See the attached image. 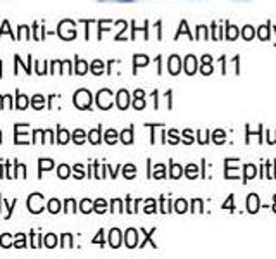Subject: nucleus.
Here are the masks:
<instances>
[{
    "mask_svg": "<svg viewBox=\"0 0 276 259\" xmlns=\"http://www.w3.org/2000/svg\"><path fill=\"white\" fill-rule=\"evenodd\" d=\"M168 68L169 71H171V75H178L181 68H183V62H181V59L178 57V55H173V57H169L168 60Z\"/></svg>",
    "mask_w": 276,
    "mask_h": 259,
    "instance_id": "nucleus-6",
    "label": "nucleus"
},
{
    "mask_svg": "<svg viewBox=\"0 0 276 259\" xmlns=\"http://www.w3.org/2000/svg\"><path fill=\"white\" fill-rule=\"evenodd\" d=\"M31 107L36 109V111L43 109V107H45V97H43V95H33V97H31Z\"/></svg>",
    "mask_w": 276,
    "mask_h": 259,
    "instance_id": "nucleus-11",
    "label": "nucleus"
},
{
    "mask_svg": "<svg viewBox=\"0 0 276 259\" xmlns=\"http://www.w3.org/2000/svg\"><path fill=\"white\" fill-rule=\"evenodd\" d=\"M123 175H124V178H135L136 176V168L133 164H126L123 168Z\"/></svg>",
    "mask_w": 276,
    "mask_h": 259,
    "instance_id": "nucleus-28",
    "label": "nucleus"
},
{
    "mask_svg": "<svg viewBox=\"0 0 276 259\" xmlns=\"http://www.w3.org/2000/svg\"><path fill=\"white\" fill-rule=\"evenodd\" d=\"M88 71V64L83 59H76V75H87Z\"/></svg>",
    "mask_w": 276,
    "mask_h": 259,
    "instance_id": "nucleus-19",
    "label": "nucleus"
},
{
    "mask_svg": "<svg viewBox=\"0 0 276 259\" xmlns=\"http://www.w3.org/2000/svg\"><path fill=\"white\" fill-rule=\"evenodd\" d=\"M247 178H250V176H254L255 175V168L254 166H247Z\"/></svg>",
    "mask_w": 276,
    "mask_h": 259,
    "instance_id": "nucleus-48",
    "label": "nucleus"
},
{
    "mask_svg": "<svg viewBox=\"0 0 276 259\" xmlns=\"http://www.w3.org/2000/svg\"><path fill=\"white\" fill-rule=\"evenodd\" d=\"M57 175H59V178H67L69 175H71V168H69L67 164H60L59 166V169H57Z\"/></svg>",
    "mask_w": 276,
    "mask_h": 259,
    "instance_id": "nucleus-30",
    "label": "nucleus"
},
{
    "mask_svg": "<svg viewBox=\"0 0 276 259\" xmlns=\"http://www.w3.org/2000/svg\"><path fill=\"white\" fill-rule=\"evenodd\" d=\"M149 62V59H147V55H135V64L136 66H145V64Z\"/></svg>",
    "mask_w": 276,
    "mask_h": 259,
    "instance_id": "nucleus-41",
    "label": "nucleus"
},
{
    "mask_svg": "<svg viewBox=\"0 0 276 259\" xmlns=\"http://www.w3.org/2000/svg\"><path fill=\"white\" fill-rule=\"evenodd\" d=\"M19 31L21 33L16 36V38H30V28L28 26H19Z\"/></svg>",
    "mask_w": 276,
    "mask_h": 259,
    "instance_id": "nucleus-37",
    "label": "nucleus"
},
{
    "mask_svg": "<svg viewBox=\"0 0 276 259\" xmlns=\"http://www.w3.org/2000/svg\"><path fill=\"white\" fill-rule=\"evenodd\" d=\"M16 64H21V66H23L21 57H19V55H16ZM24 70H26V73H30V66H24Z\"/></svg>",
    "mask_w": 276,
    "mask_h": 259,
    "instance_id": "nucleus-50",
    "label": "nucleus"
},
{
    "mask_svg": "<svg viewBox=\"0 0 276 259\" xmlns=\"http://www.w3.org/2000/svg\"><path fill=\"white\" fill-rule=\"evenodd\" d=\"M92 104V95L88 90H78L75 94V106L78 109H88Z\"/></svg>",
    "mask_w": 276,
    "mask_h": 259,
    "instance_id": "nucleus-3",
    "label": "nucleus"
},
{
    "mask_svg": "<svg viewBox=\"0 0 276 259\" xmlns=\"http://www.w3.org/2000/svg\"><path fill=\"white\" fill-rule=\"evenodd\" d=\"M242 35H243V38H245V40H250L254 36V28L245 26V28H243V33Z\"/></svg>",
    "mask_w": 276,
    "mask_h": 259,
    "instance_id": "nucleus-39",
    "label": "nucleus"
},
{
    "mask_svg": "<svg viewBox=\"0 0 276 259\" xmlns=\"http://www.w3.org/2000/svg\"><path fill=\"white\" fill-rule=\"evenodd\" d=\"M100 2H121V4H135L136 0H100Z\"/></svg>",
    "mask_w": 276,
    "mask_h": 259,
    "instance_id": "nucleus-46",
    "label": "nucleus"
},
{
    "mask_svg": "<svg viewBox=\"0 0 276 259\" xmlns=\"http://www.w3.org/2000/svg\"><path fill=\"white\" fill-rule=\"evenodd\" d=\"M93 244H100V245H104V232H102V230H100V232L95 235V238H93Z\"/></svg>",
    "mask_w": 276,
    "mask_h": 259,
    "instance_id": "nucleus-42",
    "label": "nucleus"
},
{
    "mask_svg": "<svg viewBox=\"0 0 276 259\" xmlns=\"http://www.w3.org/2000/svg\"><path fill=\"white\" fill-rule=\"evenodd\" d=\"M14 247H26V235H23V233H18V235L14 237Z\"/></svg>",
    "mask_w": 276,
    "mask_h": 259,
    "instance_id": "nucleus-33",
    "label": "nucleus"
},
{
    "mask_svg": "<svg viewBox=\"0 0 276 259\" xmlns=\"http://www.w3.org/2000/svg\"><path fill=\"white\" fill-rule=\"evenodd\" d=\"M97 104H99L100 109H109L112 106V92L104 88L97 94Z\"/></svg>",
    "mask_w": 276,
    "mask_h": 259,
    "instance_id": "nucleus-4",
    "label": "nucleus"
},
{
    "mask_svg": "<svg viewBox=\"0 0 276 259\" xmlns=\"http://www.w3.org/2000/svg\"><path fill=\"white\" fill-rule=\"evenodd\" d=\"M28 133H30L28 124H16V144H31V142H28L30 140Z\"/></svg>",
    "mask_w": 276,
    "mask_h": 259,
    "instance_id": "nucleus-5",
    "label": "nucleus"
},
{
    "mask_svg": "<svg viewBox=\"0 0 276 259\" xmlns=\"http://www.w3.org/2000/svg\"><path fill=\"white\" fill-rule=\"evenodd\" d=\"M93 211L99 213V214H102V213L107 211V204H105V201L104 199H99V201L93 202Z\"/></svg>",
    "mask_w": 276,
    "mask_h": 259,
    "instance_id": "nucleus-21",
    "label": "nucleus"
},
{
    "mask_svg": "<svg viewBox=\"0 0 276 259\" xmlns=\"http://www.w3.org/2000/svg\"><path fill=\"white\" fill-rule=\"evenodd\" d=\"M135 109H144L145 107V102H144V92L142 90H136L135 92V102H133Z\"/></svg>",
    "mask_w": 276,
    "mask_h": 259,
    "instance_id": "nucleus-20",
    "label": "nucleus"
},
{
    "mask_svg": "<svg viewBox=\"0 0 276 259\" xmlns=\"http://www.w3.org/2000/svg\"><path fill=\"white\" fill-rule=\"evenodd\" d=\"M0 144H2V133H0Z\"/></svg>",
    "mask_w": 276,
    "mask_h": 259,
    "instance_id": "nucleus-53",
    "label": "nucleus"
},
{
    "mask_svg": "<svg viewBox=\"0 0 276 259\" xmlns=\"http://www.w3.org/2000/svg\"><path fill=\"white\" fill-rule=\"evenodd\" d=\"M71 245V235H62V244H60V245H62V247H66V245Z\"/></svg>",
    "mask_w": 276,
    "mask_h": 259,
    "instance_id": "nucleus-47",
    "label": "nucleus"
},
{
    "mask_svg": "<svg viewBox=\"0 0 276 259\" xmlns=\"http://www.w3.org/2000/svg\"><path fill=\"white\" fill-rule=\"evenodd\" d=\"M45 245L48 249H54L55 245H57V237H55L54 233H48V235L45 237Z\"/></svg>",
    "mask_w": 276,
    "mask_h": 259,
    "instance_id": "nucleus-31",
    "label": "nucleus"
},
{
    "mask_svg": "<svg viewBox=\"0 0 276 259\" xmlns=\"http://www.w3.org/2000/svg\"><path fill=\"white\" fill-rule=\"evenodd\" d=\"M73 173H75V178H83L85 176V171H83V166L81 164H76L75 168H73Z\"/></svg>",
    "mask_w": 276,
    "mask_h": 259,
    "instance_id": "nucleus-36",
    "label": "nucleus"
},
{
    "mask_svg": "<svg viewBox=\"0 0 276 259\" xmlns=\"http://www.w3.org/2000/svg\"><path fill=\"white\" fill-rule=\"evenodd\" d=\"M57 142H59L60 145L67 144V142H69V132H67V130H64V128L57 130Z\"/></svg>",
    "mask_w": 276,
    "mask_h": 259,
    "instance_id": "nucleus-22",
    "label": "nucleus"
},
{
    "mask_svg": "<svg viewBox=\"0 0 276 259\" xmlns=\"http://www.w3.org/2000/svg\"><path fill=\"white\" fill-rule=\"evenodd\" d=\"M54 161L52 159H40L38 161V168H40V173L38 176L42 178V171H50V169H54Z\"/></svg>",
    "mask_w": 276,
    "mask_h": 259,
    "instance_id": "nucleus-10",
    "label": "nucleus"
},
{
    "mask_svg": "<svg viewBox=\"0 0 276 259\" xmlns=\"http://www.w3.org/2000/svg\"><path fill=\"white\" fill-rule=\"evenodd\" d=\"M109 244H111V247H119L121 245V232L117 228L111 230V233H109Z\"/></svg>",
    "mask_w": 276,
    "mask_h": 259,
    "instance_id": "nucleus-9",
    "label": "nucleus"
},
{
    "mask_svg": "<svg viewBox=\"0 0 276 259\" xmlns=\"http://www.w3.org/2000/svg\"><path fill=\"white\" fill-rule=\"evenodd\" d=\"M43 137H45V132H43V130H35L33 139H31V144H42V142H45L43 140Z\"/></svg>",
    "mask_w": 276,
    "mask_h": 259,
    "instance_id": "nucleus-29",
    "label": "nucleus"
},
{
    "mask_svg": "<svg viewBox=\"0 0 276 259\" xmlns=\"http://www.w3.org/2000/svg\"><path fill=\"white\" fill-rule=\"evenodd\" d=\"M274 213H276V206H274Z\"/></svg>",
    "mask_w": 276,
    "mask_h": 259,
    "instance_id": "nucleus-54",
    "label": "nucleus"
},
{
    "mask_svg": "<svg viewBox=\"0 0 276 259\" xmlns=\"http://www.w3.org/2000/svg\"><path fill=\"white\" fill-rule=\"evenodd\" d=\"M36 75H47V71H45V62H42V64H36Z\"/></svg>",
    "mask_w": 276,
    "mask_h": 259,
    "instance_id": "nucleus-45",
    "label": "nucleus"
},
{
    "mask_svg": "<svg viewBox=\"0 0 276 259\" xmlns=\"http://www.w3.org/2000/svg\"><path fill=\"white\" fill-rule=\"evenodd\" d=\"M116 104H117V107L119 109H126L129 106V94L126 90H121L119 94H117V99H116Z\"/></svg>",
    "mask_w": 276,
    "mask_h": 259,
    "instance_id": "nucleus-7",
    "label": "nucleus"
},
{
    "mask_svg": "<svg viewBox=\"0 0 276 259\" xmlns=\"http://www.w3.org/2000/svg\"><path fill=\"white\" fill-rule=\"evenodd\" d=\"M16 97H18V102H16V109H19V111L26 109V107H28V104H31V99H28V97L21 95L19 92L16 94Z\"/></svg>",
    "mask_w": 276,
    "mask_h": 259,
    "instance_id": "nucleus-12",
    "label": "nucleus"
},
{
    "mask_svg": "<svg viewBox=\"0 0 276 259\" xmlns=\"http://www.w3.org/2000/svg\"><path fill=\"white\" fill-rule=\"evenodd\" d=\"M59 36L62 40H73L76 36V30H75V24H73L71 21H62L59 24V30H57Z\"/></svg>",
    "mask_w": 276,
    "mask_h": 259,
    "instance_id": "nucleus-2",
    "label": "nucleus"
},
{
    "mask_svg": "<svg viewBox=\"0 0 276 259\" xmlns=\"http://www.w3.org/2000/svg\"><path fill=\"white\" fill-rule=\"evenodd\" d=\"M0 78H2V62H0Z\"/></svg>",
    "mask_w": 276,
    "mask_h": 259,
    "instance_id": "nucleus-52",
    "label": "nucleus"
},
{
    "mask_svg": "<svg viewBox=\"0 0 276 259\" xmlns=\"http://www.w3.org/2000/svg\"><path fill=\"white\" fill-rule=\"evenodd\" d=\"M183 68H185L186 75H193L195 70H197V59L193 57V55H188V57L185 59V62H183Z\"/></svg>",
    "mask_w": 276,
    "mask_h": 259,
    "instance_id": "nucleus-8",
    "label": "nucleus"
},
{
    "mask_svg": "<svg viewBox=\"0 0 276 259\" xmlns=\"http://www.w3.org/2000/svg\"><path fill=\"white\" fill-rule=\"evenodd\" d=\"M176 211L178 213H185L186 211V202L185 201H178L176 202Z\"/></svg>",
    "mask_w": 276,
    "mask_h": 259,
    "instance_id": "nucleus-44",
    "label": "nucleus"
},
{
    "mask_svg": "<svg viewBox=\"0 0 276 259\" xmlns=\"http://www.w3.org/2000/svg\"><path fill=\"white\" fill-rule=\"evenodd\" d=\"M121 142H123V144H126V145L133 144V130L131 128L124 130V132L121 133Z\"/></svg>",
    "mask_w": 276,
    "mask_h": 259,
    "instance_id": "nucleus-24",
    "label": "nucleus"
},
{
    "mask_svg": "<svg viewBox=\"0 0 276 259\" xmlns=\"http://www.w3.org/2000/svg\"><path fill=\"white\" fill-rule=\"evenodd\" d=\"M85 139H87V133H85L83 130H75V132H73V142H75V144L81 145L85 142Z\"/></svg>",
    "mask_w": 276,
    "mask_h": 259,
    "instance_id": "nucleus-15",
    "label": "nucleus"
},
{
    "mask_svg": "<svg viewBox=\"0 0 276 259\" xmlns=\"http://www.w3.org/2000/svg\"><path fill=\"white\" fill-rule=\"evenodd\" d=\"M259 31H261V38H262V40H266V38H267V28H264V26H262V28H261V30H259Z\"/></svg>",
    "mask_w": 276,
    "mask_h": 259,
    "instance_id": "nucleus-49",
    "label": "nucleus"
},
{
    "mask_svg": "<svg viewBox=\"0 0 276 259\" xmlns=\"http://www.w3.org/2000/svg\"><path fill=\"white\" fill-rule=\"evenodd\" d=\"M14 244V237L12 235H9V233H4L2 237H0V245H2V247H11V245Z\"/></svg>",
    "mask_w": 276,
    "mask_h": 259,
    "instance_id": "nucleus-26",
    "label": "nucleus"
},
{
    "mask_svg": "<svg viewBox=\"0 0 276 259\" xmlns=\"http://www.w3.org/2000/svg\"><path fill=\"white\" fill-rule=\"evenodd\" d=\"M154 169H156V171H154V178H164L166 176L164 166H162V164H157Z\"/></svg>",
    "mask_w": 276,
    "mask_h": 259,
    "instance_id": "nucleus-35",
    "label": "nucleus"
},
{
    "mask_svg": "<svg viewBox=\"0 0 276 259\" xmlns=\"http://www.w3.org/2000/svg\"><path fill=\"white\" fill-rule=\"evenodd\" d=\"M185 173H186V176H188V178H195L198 175V168H197L195 164H190L188 168L185 169Z\"/></svg>",
    "mask_w": 276,
    "mask_h": 259,
    "instance_id": "nucleus-34",
    "label": "nucleus"
},
{
    "mask_svg": "<svg viewBox=\"0 0 276 259\" xmlns=\"http://www.w3.org/2000/svg\"><path fill=\"white\" fill-rule=\"evenodd\" d=\"M16 104L12 102V97L11 95H4V107H7V109H14Z\"/></svg>",
    "mask_w": 276,
    "mask_h": 259,
    "instance_id": "nucleus-40",
    "label": "nucleus"
},
{
    "mask_svg": "<svg viewBox=\"0 0 276 259\" xmlns=\"http://www.w3.org/2000/svg\"><path fill=\"white\" fill-rule=\"evenodd\" d=\"M14 166H16V169L18 171H14V178H28V173H26V166L24 164H19V163H14Z\"/></svg>",
    "mask_w": 276,
    "mask_h": 259,
    "instance_id": "nucleus-23",
    "label": "nucleus"
},
{
    "mask_svg": "<svg viewBox=\"0 0 276 259\" xmlns=\"http://www.w3.org/2000/svg\"><path fill=\"white\" fill-rule=\"evenodd\" d=\"M202 73H204V75H211V73H213V66H204L202 68Z\"/></svg>",
    "mask_w": 276,
    "mask_h": 259,
    "instance_id": "nucleus-51",
    "label": "nucleus"
},
{
    "mask_svg": "<svg viewBox=\"0 0 276 259\" xmlns=\"http://www.w3.org/2000/svg\"><path fill=\"white\" fill-rule=\"evenodd\" d=\"M2 35H11L12 38H14V33L11 31L9 23H7V21H4V24H2V31H0V36H2Z\"/></svg>",
    "mask_w": 276,
    "mask_h": 259,
    "instance_id": "nucleus-38",
    "label": "nucleus"
},
{
    "mask_svg": "<svg viewBox=\"0 0 276 259\" xmlns=\"http://www.w3.org/2000/svg\"><path fill=\"white\" fill-rule=\"evenodd\" d=\"M92 73H93V75H97V76L104 75V62H102V60H99V59L93 60V62H92Z\"/></svg>",
    "mask_w": 276,
    "mask_h": 259,
    "instance_id": "nucleus-18",
    "label": "nucleus"
},
{
    "mask_svg": "<svg viewBox=\"0 0 276 259\" xmlns=\"http://www.w3.org/2000/svg\"><path fill=\"white\" fill-rule=\"evenodd\" d=\"M124 238H126L124 242H126L128 247H135V245H136V232H135V230H128L126 235H124Z\"/></svg>",
    "mask_w": 276,
    "mask_h": 259,
    "instance_id": "nucleus-14",
    "label": "nucleus"
},
{
    "mask_svg": "<svg viewBox=\"0 0 276 259\" xmlns=\"http://www.w3.org/2000/svg\"><path fill=\"white\" fill-rule=\"evenodd\" d=\"M247 209H249L250 213H257V209H259V199H257V196H249V201H247Z\"/></svg>",
    "mask_w": 276,
    "mask_h": 259,
    "instance_id": "nucleus-13",
    "label": "nucleus"
},
{
    "mask_svg": "<svg viewBox=\"0 0 276 259\" xmlns=\"http://www.w3.org/2000/svg\"><path fill=\"white\" fill-rule=\"evenodd\" d=\"M181 175H183V168H180V166H173L171 176H173V178H178V176H181Z\"/></svg>",
    "mask_w": 276,
    "mask_h": 259,
    "instance_id": "nucleus-43",
    "label": "nucleus"
},
{
    "mask_svg": "<svg viewBox=\"0 0 276 259\" xmlns=\"http://www.w3.org/2000/svg\"><path fill=\"white\" fill-rule=\"evenodd\" d=\"M104 139H105V142H107L109 145H114L116 142H117V132H116V130H112V128L107 130V132H105Z\"/></svg>",
    "mask_w": 276,
    "mask_h": 259,
    "instance_id": "nucleus-17",
    "label": "nucleus"
},
{
    "mask_svg": "<svg viewBox=\"0 0 276 259\" xmlns=\"http://www.w3.org/2000/svg\"><path fill=\"white\" fill-rule=\"evenodd\" d=\"M80 209H81V213H85V214L92 213L93 211V202L88 201V199H83L81 201V204H80Z\"/></svg>",
    "mask_w": 276,
    "mask_h": 259,
    "instance_id": "nucleus-27",
    "label": "nucleus"
},
{
    "mask_svg": "<svg viewBox=\"0 0 276 259\" xmlns=\"http://www.w3.org/2000/svg\"><path fill=\"white\" fill-rule=\"evenodd\" d=\"M88 140H90V144H93V145L100 144V130L99 128L92 130V132L88 133Z\"/></svg>",
    "mask_w": 276,
    "mask_h": 259,
    "instance_id": "nucleus-25",
    "label": "nucleus"
},
{
    "mask_svg": "<svg viewBox=\"0 0 276 259\" xmlns=\"http://www.w3.org/2000/svg\"><path fill=\"white\" fill-rule=\"evenodd\" d=\"M43 199H45V197H43L42 193H31V196L28 197V209H30V213H33V214L42 213Z\"/></svg>",
    "mask_w": 276,
    "mask_h": 259,
    "instance_id": "nucleus-1",
    "label": "nucleus"
},
{
    "mask_svg": "<svg viewBox=\"0 0 276 259\" xmlns=\"http://www.w3.org/2000/svg\"><path fill=\"white\" fill-rule=\"evenodd\" d=\"M64 211L66 213H76V201L75 199H66V202H64Z\"/></svg>",
    "mask_w": 276,
    "mask_h": 259,
    "instance_id": "nucleus-32",
    "label": "nucleus"
},
{
    "mask_svg": "<svg viewBox=\"0 0 276 259\" xmlns=\"http://www.w3.org/2000/svg\"><path fill=\"white\" fill-rule=\"evenodd\" d=\"M47 209H48V213H52V214L60 213V202L57 199H50L47 204Z\"/></svg>",
    "mask_w": 276,
    "mask_h": 259,
    "instance_id": "nucleus-16",
    "label": "nucleus"
}]
</instances>
